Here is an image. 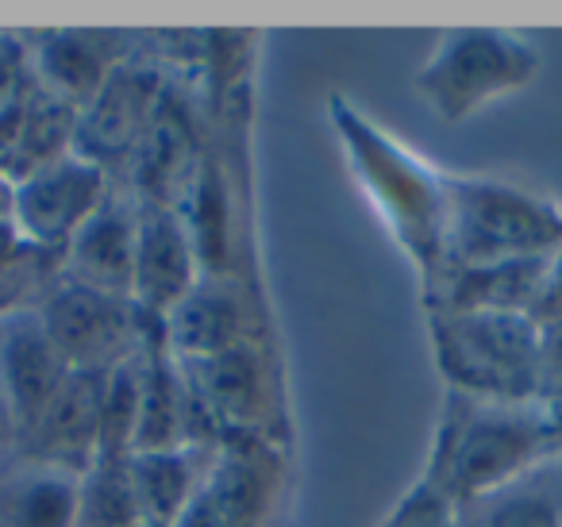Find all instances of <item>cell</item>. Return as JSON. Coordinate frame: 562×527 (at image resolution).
Returning <instances> with one entry per match:
<instances>
[{
	"instance_id": "6da1fadb",
	"label": "cell",
	"mask_w": 562,
	"mask_h": 527,
	"mask_svg": "<svg viewBox=\"0 0 562 527\" xmlns=\"http://www.w3.org/2000/svg\"><path fill=\"white\" fill-rule=\"evenodd\" d=\"M554 455H562V404L447 393L420 478L462 508Z\"/></svg>"
},
{
	"instance_id": "7a4b0ae2",
	"label": "cell",
	"mask_w": 562,
	"mask_h": 527,
	"mask_svg": "<svg viewBox=\"0 0 562 527\" xmlns=\"http://www.w3.org/2000/svg\"><path fill=\"white\" fill-rule=\"evenodd\" d=\"M328 112L359 189L405 250L420 285L431 289L447 262L451 173L424 162L413 147H405L397 135H390L344 97H331Z\"/></svg>"
},
{
	"instance_id": "3957f363",
	"label": "cell",
	"mask_w": 562,
	"mask_h": 527,
	"mask_svg": "<svg viewBox=\"0 0 562 527\" xmlns=\"http://www.w3.org/2000/svg\"><path fill=\"white\" fill-rule=\"evenodd\" d=\"M431 355L447 393L477 401H547L543 332L524 312H428Z\"/></svg>"
},
{
	"instance_id": "277c9868",
	"label": "cell",
	"mask_w": 562,
	"mask_h": 527,
	"mask_svg": "<svg viewBox=\"0 0 562 527\" xmlns=\"http://www.w3.org/2000/svg\"><path fill=\"white\" fill-rule=\"evenodd\" d=\"M562 250V204L497 178H454L447 212V270L554 258ZM439 273V278H443ZM428 293V289H424Z\"/></svg>"
},
{
	"instance_id": "5b68a950",
	"label": "cell",
	"mask_w": 562,
	"mask_h": 527,
	"mask_svg": "<svg viewBox=\"0 0 562 527\" xmlns=\"http://www.w3.org/2000/svg\"><path fill=\"white\" fill-rule=\"evenodd\" d=\"M543 70V51L501 27H462L436 40L416 70V93L443 124H467L490 104L528 89Z\"/></svg>"
},
{
	"instance_id": "8992f818",
	"label": "cell",
	"mask_w": 562,
	"mask_h": 527,
	"mask_svg": "<svg viewBox=\"0 0 562 527\" xmlns=\"http://www.w3.org/2000/svg\"><path fill=\"white\" fill-rule=\"evenodd\" d=\"M35 316L74 373H109L132 362L158 327L127 296L81 285L66 273L50 285Z\"/></svg>"
},
{
	"instance_id": "52a82bcc",
	"label": "cell",
	"mask_w": 562,
	"mask_h": 527,
	"mask_svg": "<svg viewBox=\"0 0 562 527\" xmlns=\"http://www.w3.org/2000/svg\"><path fill=\"white\" fill-rule=\"evenodd\" d=\"M281 496H285L281 442L227 435L212 450L173 527H273Z\"/></svg>"
},
{
	"instance_id": "ba28073f",
	"label": "cell",
	"mask_w": 562,
	"mask_h": 527,
	"mask_svg": "<svg viewBox=\"0 0 562 527\" xmlns=\"http://www.w3.org/2000/svg\"><path fill=\"white\" fill-rule=\"evenodd\" d=\"M181 370H186L189 389H193L196 404H201V412L209 416L212 431L220 439L255 435V439L281 442L278 370H273L270 355L258 339L224 350V355L181 362Z\"/></svg>"
},
{
	"instance_id": "9c48e42d",
	"label": "cell",
	"mask_w": 562,
	"mask_h": 527,
	"mask_svg": "<svg viewBox=\"0 0 562 527\" xmlns=\"http://www.w3.org/2000/svg\"><path fill=\"white\" fill-rule=\"evenodd\" d=\"M109 197V170L74 147L16 181V232L32 247L63 255Z\"/></svg>"
},
{
	"instance_id": "30bf717a",
	"label": "cell",
	"mask_w": 562,
	"mask_h": 527,
	"mask_svg": "<svg viewBox=\"0 0 562 527\" xmlns=\"http://www.w3.org/2000/svg\"><path fill=\"white\" fill-rule=\"evenodd\" d=\"M204 266L186 220L166 201H139V239H135L132 270V304L150 319L162 324L189 289L201 281Z\"/></svg>"
},
{
	"instance_id": "8fae6325",
	"label": "cell",
	"mask_w": 562,
	"mask_h": 527,
	"mask_svg": "<svg viewBox=\"0 0 562 527\" xmlns=\"http://www.w3.org/2000/svg\"><path fill=\"white\" fill-rule=\"evenodd\" d=\"M162 339L181 362L212 358L255 343V309L232 273H201L186 301L162 319Z\"/></svg>"
},
{
	"instance_id": "7c38bea8",
	"label": "cell",
	"mask_w": 562,
	"mask_h": 527,
	"mask_svg": "<svg viewBox=\"0 0 562 527\" xmlns=\"http://www.w3.org/2000/svg\"><path fill=\"white\" fill-rule=\"evenodd\" d=\"M127 55L132 35L120 32H55L40 35L27 51L40 86L78 112L104 93V86L127 66Z\"/></svg>"
},
{
	"instance_id": "4fadbf2b",
	"label": "cell",
	"mask_w": 562,
	"mask_h": 527,
	"mask_svg": "<svg viewBox=\"0 0 562 527\" xmlns=\"http://www.w3.org/2000/svg\"><path fill=\"white\" fill-rule=\"evenodd\" d=\"M70 378L74 370L55 350L35 312L0 327V393L9 396L12 412H16L20 435L40 424V416L55 404V396Z\"/></svg>"
},
{
	"instance_id": "5bb4252c",
	"label": "cell",
	"mask_w": 562,
	"mask_h": 527,
	"mask_svg": "<svg viewBox=\"0 0 562 527\" xmlns=\"http://www.w3.org/2000/svg\"><path fill=\"white\" fill-rule=\"evenodd\" d=\"M135 239H139V201L112 193L104 209L63 250V273L81 285L132 301Z\"/></svg>"
},
{
	"instance_id": "9a60e30c",
	"label": "cell",
	"mask_w": 562,
	"mask_h": 527,
	"mask_svg": "<svg viewBox=\"0 0 562 527\" xmlns=\"http://www.w3.org/2000/svg\"><path fill=\"white\" fill-rule=\"evenodd\" d=\"M547 270H551V258L447 270L424 293V301H428V312H524V316H536Z\"/></svg>"
},
{
	"instance_id": "2e32d148",
	"label": "cell",
	"mask_w": 562,
	"mask_h": 527,
	"mask_svg": "<svg viewBox=\"0 0 562 527\" xmlns=\"http://www.w3.org/2000/svg\"><path fill=\"white\" fill-rule=\"evenodd\" d=\"M81 473L16 462L0 473V527H78Z\"/></svg>"
},
{
	"instance_id": "e0dca14e",
	"label": "cell",
	"mask_w": 562,
	"mask_h": 527,
	"mask_svg": "<svg viewBox=\"0 0 562 527\" xmlns=\"http://www.w3.org/2000/svg\"><path fill=\"white\" fill-rule=\"evenodd\" d=\"M459 527H562V455L462 504Z\"/></svg>"
},
{
	"instance_id": "ac0fdd59",
	"label": "cell",
	"mask_w": 562,
	"mask_h": 527,
	"mask_svg": "<svg viewBox=\"0 0 562 527\" xmlns=\"http://www.w3.org/2000/svg\"><path fill=\"white\" fill-rule=\"evenodd\" d=\"M216 447H170V450H132L127 473H132L135 501H139L143 524L173 527L181 508L193 496L204 466Z\"/></svg>"
},
{
	"instance_id": "d6986e66",
	"label": "cell",
	"mask_w": 562,
	"mask_h": 527,
	"mask_svg": "<svg viewBox=\"0 0 562 527\" xmlns=\"http://www.w3.org/2000/svg\"><path fill=\"white\" fill-rule=\"evenodd\" d=\"M78 527H147L124 458H97L81 473Z\"/></svg>"
},
{
	"instance_id": "ffe728a7",
	"label": "cell",
	"mask_w": 562,
	"mask_h": 527,
	"mask_svg": "<svg viewBox=\"0 0 562 527\" xmlns=\"http://www.w3.org/2000/svg\"><path fill=\"white\" fill-rule=\"evenodd\" d=\"M378 527H459V504L428 478H416Z\"/></svg>"
},
{
	"instance_id": "44dd1931",
	"label": "cell",
	"mask_w": 562,
	"mask_h": 527,
	"mask_svg": "<svg viewBox=\"0 0 562 527\" xmlns=\"http://www.w3.org/2000/svg\"><path fill=\"white\" fill-rule=\"evenodd\" d=\"M20 442H24L20 419H16V412H12L9 396L0 393V473L9 470L12 458H20Z\"/></svg>"
},
{
	"instance_id": "7402d4cb",
	"label": "cell",
	"mask_w": 562,
	"mask_h": 527,
	"mask_svg": "<svg viewBox=\"0 0 562 527\" xmlns=\"http://www.w3.org/2000/svg\"><path fill=\"white\" fill-rule=\"evenodd\" d=\"M27 247H32V243L16 232V224H0V266L12 262V258H20Z\"/></svg>"
},
{
	"instance_id": "603a6c76",
	"label": "cell",
	"mask_w": 562,
	"mask_h": 527,
	"mask_svg": "<svg viewBox=\"0 0 562 527\" xmlns=\"http://www.w3.org/2000/svg\"><path fill=\"white\" fill-rule=\"evenodd\" d=\"M0 224H16V178L0 170Z\"/></svg>"
},
{
	"instance_id": "cb8c5ba5",
	"label": "cell",
	"mask_w": 562,
	"mask_h": 527,
	"mask_svg": "<svg viewBox=\"0 0 562 527\" xmlns=\"http://www.w3.org/2000/svg\"><path fill=\"white\" fill-rule=\"evenodd\" d=\"M0 327H4V324H0Z\"/></svg>"
}]
</instances>
